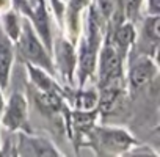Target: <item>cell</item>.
<instances>
[{
	"mask_svg": "<svg viewBox=\"0 0 160 157\" xmlns=\"http://www.w3.org/2000/svg\"><path fill=\"white\" fill-rule=\"evenodd\" d=\"M3 105H5V98H3V90L0 88V113L3 110Z\"/></svg>",
	"mask_w": 160,
	"mask_h": 157,
	"instance_id": "cell-16",
	"label": "cell"
},
{
	"mask_svg": "<svg viewBox=\"0 0 160 157\" xmlns=\"http://www.w3.org/2000/svg\"><path fill=\"white\" fill-rule=\"evenodd\" d=\"M135 144H138L137 138L127 129L99 124L93 127L88 141V146L94 148L99 155H124Z\"/></svg>",
	"mask_w": 160,
	"mask_h": 157,
	"instance_id": "cell-2",
	"label": "cell"
},
{
	"mask_svg": "<svg viewBox=\"0 0 160 157\" xmlns=\"http://www.w3.org/2000/svg\"><path fill=\"white\" fill-rule=\"evenodd\" d=\"M22 22H24V16L14 8L10 7L8 10H5L0 18V28L3 30V33L14 43L19 38V33L22 30Z\"/></svg>",
	"mask_w": 160,
	"mask_h": 157,
	"instance_id": "cell-11",
	"label": "cell"
},
{
	"mask_svg": "<svg viewBox=\"0 0 160 157\" xmlns=\"http://www.w3.org/2000/svg\"><path fill=\"white\" fill-rule=\"evenodd\" d=\"M93 5L98 8V11L101 13V16L107 22L112 19V16L116 11V2H115V0H94Z\"/></svg>",
	"mask_w": 160,
	"mask_h": 157,
	"instance_id": "cell-13",
	"label": "cell"
},
{
	"mask_svg": "<svg viewBox=\"0 0 160 157\" xmlns=\"http://www.w3.org/2000/svg\"><path fill=\"white\" fill-rule=\"evenodd\" d=\"M0 123L10 132L28 130V101L22 93L13 91L8 101H5Z\"/></svg>",
	"mask_w": 160,
	"mask_h": 157,
	"instance_id": "cell-7",
	"label": "cell"
},
{
	"mask_svg": "<svg viewBox=\"0 0 160 157\" xmlns=\"http://www.w3.org/2000/svg\"><path fill=\"white\" fill-rule=\"evenodd\" d=\"M13 155L22 157H58L61 151L46 137L35 135L28 130L13 132Z\"/></svg>",
	"mask_w": 160,
	"mask_h": 157,
	"instance_id": "cell-5",
	"label": "cell"
},
{
	"mask_svg": "<svg viewBox=\"0 0 160 157\" xmlns=\"http://www.w3.org/2000/svg\"><path fill=\"white\" fill-rule=\"evenodd\" d=\"M91 5V0H68V7L64 8V24L68 28V36L72 43L77 41L80 35V28L83 24V14Z\"/></svg>",
	"mask_w": 160,
	"mask_h": 157,
	"instance_id": "cell-9",
	"label": "cell"
},
{
	"mask_svg": "<svg viewBox=\"0 0 160 157\" xmlns=\"http://www.w3.org/2000/svg\"><path fill=\"white\" fill-rule=\"evenodd\" d=\"M39 2H42V0H28L30 7H33V5H36V3H39Z\"/></svg>",
	"mask_w": 160,
	"mask_h": 157,
	"instance_id": "cell-17",
	"label": "cell"
},
{
	"mask_svg": "<svg viewBox=\"0 0 160 157\" xmlns=\"http://www.w3.org/2000/svg\"><path fill=\"white\" fill-rule=\"evenodd\" d=\"M115 2H116L115 14L132 24H137L140 21L141 11L144 8V0H115Z\"/></svg>",
	"mask_w": 160,
	"mask_h": 157,
	"instance_id": "cell-12",
	"label": "cell"
},
{
	"mask_svg": "<svg viewBox=\"0 0 160 157\" xmlns=\"http://www.w3.org/2000/svg\"><path fill=\"white\" fill-rule=\"evenodd\" d=\"M14 58H16L14 43L0 28V88L3 91L8 88L10 84Z\"/></svg>",
	"mask_w": 160,
	"mask_h": 157,
	"instance_id": "cell-10",
	"label": "cell"
},
{
	"mask_svg": "<svg viewBox=\"0 0 160 157\" xmlns=\"http://www.w3.org/2000/svg\"><path fill=\"white\" fill-rule=\"evenodd\" d=\"M52 58L55 66V74L58 72L63 84L72 85L74 75H75V66H77V49L75 43H72L69 38L63 36L60 39H53L52 43Z\"/></svg>",
	"mask_w": 160,
	"mask_h": 157,
	"instance_id": "cell-6",
	"label": "cell"
},
{
	"mask_svg": "<svg viewBox=\"0 0 160 157\" xmlns=\"http://www.w3.org/2000/svg\"><path fill=\"white\" fill-rule=\"evenodd\" d=\"M126 58L104 38L98 55V64L94 75L98 77V88L108 85H126L124 84Z\"/></svg>",
	"mask_w": 160,
	"mask_h": 157,
	"instance_id": "cell-3",
	"label": "cell"
},
{
	"mask_svg": "<svg viewBox=\"0 0 160 157\" xmlns=\"http://www.w3.org/2000/svg\"><path fill=\"white\" fill-rule=\"evenodd\" d=\"M148 14H160V0H144Z\"/></svg>",
	"mask_w": 160,
	"mask_h": 157,
	"instance_id": "cell-14",
	"label": "cell"
},
{
	"mask_svg": "<svg viewBox=\"0 0 160 157\" xmlns=\"http://www.w3.org/2000/svg\"><path fill=\"white\" fill-rule=\"evenodd\" d=\"M66 0H50V5H52V10L55 11L57 18H63V13H64V3Z\"/></svg>",
	"mask_w": 160,
	"mask_h": 157,
	"instance_id": "cell-15",
	"label": "cell"
},
{
	"mask_svg": "<svg viewBox=\"0 0 160 157\" xmlns=\"http://www.w3.org/2000/svg\"><path fill=\"white\" fill-rule=\"evenodd\" d=\"M14 52L16 57H19L24 64H33L44 71H47L50 75H55V66L52 52L44 46L41 38L38 36L36 30L33 28L32 22L24 18L22 30L19 33V38L14 41Z\"/></svg>",
	"mask_w": 160,
	"mask_h": 157,
	"instance_id": "cell-1",
	"label": "cell"
},
{
	"mask_svg": "<svg viewBox=\"0 0 160 157\" xmlns=\"http://www.w3.org/2000/svg\"><path fill=\"white\" fill-rule=\"evenodd\" d=\"M127 68L124 71V84L126 91L130 94H137L146 87H149L158 74V66L154 57L135 53L129 55L126 61Z\"/></svg>",
	"mask_w": 160,
	"mask_h": 157,
	"instance_id": "cell-4",
	"label": "cell"
},
{
	"mask_svg": "<svg viewBox=\"0 0 160 157\" xmlns=\"http://www.w3.org/2000/svg\"><path fill=\"white\" fill-rule=\"evenodd\" d=\"M158 22H160V14H146V18L141 21L140 28L137 30L135 43L129 55L143 53V55H151L154 58L157 57V49L160 44Z\"/></svg>",
	"mask_w": 160,
	"mask_h": 157,
	"instance_id": "cell-8",
	"label": "cell"
}]
</instances>
